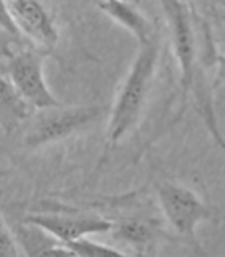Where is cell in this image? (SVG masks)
I'll list each match as a JSON object with an SVG mask.
<instances>
[{"label": "cell", "instance_id": "30bf717a", "mask_svg": "<svg viewBox=\"0 0 225 257\" xmlns=\"http://www.w3.org/2000/svg\"><path fill=\"white\" fill-rule=\"evenodd\" d=\"M37 109L16 90L12 80L2 74L0 85V124L5 134H10L16 127L34 116Z\"/></svg>", "mask_w": 225, "mask_h": 257}, {"label": "cell", "instance_id": "52a82bcc", "mask_svg": "<svg viewBox=\"0 0 225 257\" xmlns=\"http://www.w3.org/2000/svg\"><path fill=\"white\" fill-rule=\"evenodd\" d=\"M26 222L39 225L60 243L66 244L79 238L106 233L113 228V220L100 215H72V214H32Z\"/></svg>", "mask_w": 225, "mask_h": 257}, {"label": "cell", "instance_id": "4fadbf2b", "mask_svg": "<svg viewBox=\"0 0 225 257\" xmlns=\"http://www.w3.org/2000/svg\"><path fill=\"white\" fill-rule=\"evenodd\" d=\"M215 76H214V82L212 88H217L219 85H225V55H217L215 56Z\"/></svg>", "mask_w": 225, "mask_h": 257}, {"label": "cell", "instance_id": "8992f818", "mask_svg": "<svg viewBox=\"0 0 225 257\" xmlns=\"http://www.w3.org/2000/svg\"><path fill=\"white\" fill-rule=\"evenodd\" d=\"M5 16L15 31L26 37L37 50H52L58 44V29L39 0H4Z\"/></svg>", "mask_w": 225, "mask_h": 257}, {"label": "cell", "instance_id": "277c9868", "mask_svg": "<svg viewBox=\"0 0 225 257\" xmlns=\"http://www.w3.org/2000/svg\"><path fill=\"white\" fill-rule=\"evenodd\" d=\"M156 195L159 209L169 227L182 239L188 241L196 252L203 254L204 251L201 249L196 236L198 225L206 217V206L203 199L188 187L174 182L159 183Z\"/></svg>", "mask_w": 225, "mask_h": 257}, {"label": "cell", "instance_id": "9c48e42d", "mask_svg": "<svg viewBox=\"0 0 225 257\" xmlns=\"http://www.w3.org/2000/svg\"><path fill=\"white\" fill-rule=\"evenodd\" d=\"M98 7L113 21L134 34L135 39L139 40V45L147 44L155 37L151 24L145 18V15L129 0H103L98 4Z\"/></svg>", "mask_w": 225, "mask_h": 257}, {"label": "cell", "instance_id": "3957f363", "mask_svg": "<svg viewBox=\"0 0 225 257\" xmlns=\"http://www.w3.org/2000/svg\"><path fill=\"white\" fill-rule=\"evenodd\" d=\"M108 111L103 104H79V106H50L37 109L28 122L23 135L26 148H40L61 142L69 135L98 120Z\"/></svg>", "mask_w": 225, "mask_h": 257}, {"label": "cell", "instance_id": "6da1fadb", "mask_svg": "<svg viewBox=\"0 0 225 257\" xmlns=\"http://www.w3.org/2000/svg\"><path fill=\"white\" fill-rule=\"evenodd\" d=\"M159 50L161 45L158 36L153 37L150 42L139 45V52L135 55L132 66L129 69L116 95L115 104L109 111L103 158L109 156L111 150L118 147V143L139 124L151 85L155 82Z\"/></svg>", "mask_w": 225, "mask_h": 257}, {"label": "cell", "instance_id": "8fae6325", "mask_svg": "<svg viewBox=\"0 0 225 257\" xmlns=\"http://www.w3.org/2000/svg\"><path fill=\"white\" fill-rule=\"evenodd\" d=\"M64 246L69 249L71 255H79V257H98V255H109V254L124 255L126 254L124 251H121V249H118V247L92 241L88 236L71 241V243H66Z\"/></svg>", "mask_w": 225, "mask_h": 257}, {"label": "cell", "instance_id": "5b68a950", "mask_svg": "<svg viewBox=\"0 0 225 257\" xmlns=\"http://www.w3.org/2000/svg\"><path fill=\"white\" fill-rule=\"evenodd\" d=\"M4 74L12 80V84L24 98L36 109L50 106H60L58 98L52 93L44 76V53L37 48L20 50L5 63Z\"/></svg>", "mask_w": 225, "mask_h": 257}, {"label": "cell", "instance_id": "7a4b0ae2", "mask_svg": "<svg viewBox=\"0 0 225 257\" xmlns=\"http://www.w3.org/2000/svg\"><path fill=\"white\" fill-rule=\"evenodd\" d=\"M171 36L172 52L180 71V108L175 120L182 117L193 95L196 79L203 71L199 68L198 40L195 34V20L190 7L183 0H159Z\"/></svg>", "mask_w": 225, "mask_h": 257}, {"label": "cell", "instance_id": "ba28073f", "mask_svg": "<svg viewBox=\"0 0 225 257\" xmlns=\"http://www.w3.org/2000/svg\"><path fill=\"white\" fill-rule=\"evenodd\" d=\"M111 233L116 241H121V243L134 247L135 251L143 252L161 236V228L155 219L129 215L119 220H113Z\"/></svg>", "mask_w": 225, "mask_h": 257}, {"label": "cell", "instance_id": "7c38bea8", "mask_svg": "<svg viewBox=\"0 0 225 257\" xmlns=\"http://www.w3.org/2000/svg\"><path fill=\"white\" fill-rule=\"evenodd\" d=\"M23 254L24 251L21 249L18 236L13 233L7 220L2 219V225H0V257H21Z\"/></svg>", "mask_w": 225, "mask_h": 257}]
</instances>
